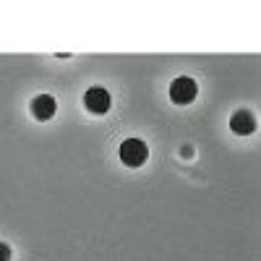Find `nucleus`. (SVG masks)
Segmentation results:
<instances>
[{
	"label": "nucleus",
	"mask_w": 261,
	"mask_h": 261,
	"mask_svg": "<svg viewBox=\"0 0 261 261\" xmlns=\"http://www.w3.org/2000/svg\"><path fill=\"white\" fill-rule=\"evenodd\" d=\"M149 160V146L141 139H125L120 144V162L125 167H141Z\"/></svg>",
	"instance_id": "f257e3e1"
},
{
	"label": "nucleus",
	"mask_w": 261,
	"mask_h": 261,
	"mask_svg": "<svg viewBox=\"0 0 261 261\" xmlns=\"http://www.w3.org/2000/svg\"><path fill=\"white\" fill-rule=\"evenodd\" d=\"M110 105H113V99H110V92H107V89H102V86H92V89H86V94H84V107H86L89 113L105 115L107 110H110Z\"/></svg>",
	"instance_id": "7ed1b4c3"
},
{
	"label": "nucleus",
	"mask_w": 261,
	"mask_h": 261,
	"mask_svg": "<svg viewBox=\"0 0 261 261\" xmlns=\"http://www.w3.org/2000/svg\"><path fill=\"white\" fill-rule=\"evenodd\" d=\"M55 110H58V102L50 94H39V97L32 99V115L37 120H50L55 115Z\"/></svg>",
	"instance_id": "20e7f679"
},
{
	"label": "nucleus",
	"mask_w": 261,
	"mask_h": 261,
	"mask_svg": "<svg viewBox=\"0 0 261 261\" xmlns=\"http://www.w3.org/2000/svg\"><path fill=\"white\" fill-rule=\"evenodd\" d=\"M230 130L238 136H248L256 130V118L248 113V110H238L232 118H230Z\"/></svg>",
	"instance_id": "39448f33"
},
{
	"label": "nucleus",
	"mask_w": 261,
	"mask_h": 261,
	"mask_svg": "<svg viewBox=\"0 0 261 261\" xmlns=\"http://www.w3.org/2000/svg\"><path fill=\"white\" fill-rule=\"evenodd\" d=\"M0 261H11V248L6 243H0Z\"/></svg>",
	"instance_id": "423d86ee"
},
{
	"label": "nucleus",
	"mask_w": 261,
	"mask_h": 261,
	"mask_svg": "<svg viewBox=\"0 0 261 261\" xmlns=\"http://www.w3.org/2000/svg\"><path fill=\"white\" fill-rule=\"evenodd\" d=\"M196 94H199V86H196V81L188 79V76H180L170 84V99L175 105H191L196 99Z\"/></svg>",
	"instance_id": "f03ea898"
}]
</instances>
